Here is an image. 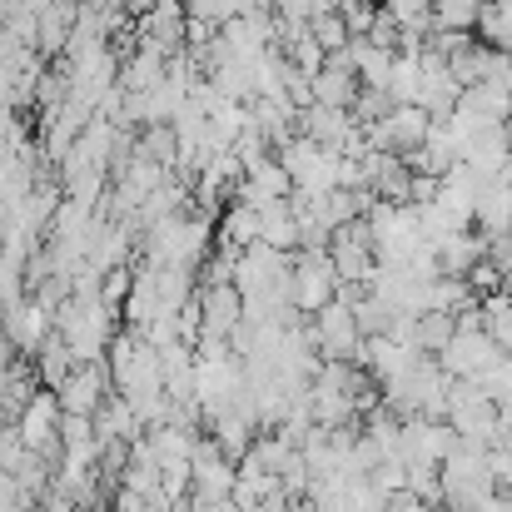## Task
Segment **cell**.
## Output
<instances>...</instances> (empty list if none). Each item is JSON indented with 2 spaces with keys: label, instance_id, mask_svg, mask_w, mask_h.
Wrapping results in <instances>:
<instances>
[{
  "label": "cell",
  "instance_id": "7",
  "mask_svg": "<svg viewBox=\"0 0 512 512\" xmlns=\"http://www.w3.org/2000/svg\"><path fill=\"white\" fill-rule=\"evenodd\" d=\"M234 493V463L219 453L214 438H199L189 453V498L194 503H229Z\"/></svg>",
  "mask_w": 512,
  "mask_h": 512
},
{
  "label": "cell",
  "instance_id": "6",
  "mask_svg": "<svg viewBox=\"0 0 512 512\" xmlns=\"http://www.w3.org/2000/svg\"><path fill=\"white\" fill-rule=\"evenodd\" d=\"M110 393H115V383H110L105 358H95V363H75V368L55 383L60 413H80V418H95V408H100Z\"/></svg>",
  "mask_w": 512,
  "mask_h": 512
},
{
  "label": "cell",
  "instance_id": "16",
  "mask_svg": "<svg viewBox=\"0 0 512 512\" xmlns=\"http://www.w3.org/2000/svg\"><path fill=\"white\" fill-rule=\"evenodd\" d=\"M348 309H353V324H358V334H363V339H378V334L388 329V319H393V309H388L383 299H373L368 289H363Z\"/></svg>",
  "mask_w": 512,
  "mask_h": 512
},
{
  "label": "cell",
  "instance_id": "9",
  "mask_svg": "<svg viewBox=\"0 0 512 512\" xmlns=\"http://www.w3.org/2000/svg\"><path fill=\"white\" fill-rule=\"evenodd\" d=\"M50 314L35 304V299H10V304H0V329H5V339L10 348H20V353H35L40 343L50 339Z\"/></svg>",
  "mask_w": 512,
  "mask_h": 512
},
{
  "label": "cell",
  "instance_id": "19",
  "mask_svg": "<svg viewBox=\"0 0 512 512\" xmlns=\"http://www.w3.org/2000/svg\"><path fill=\"white\" fill-rule=\"evenodd\" d=\"M309 30H314V40H319V50H324V55H339L343 45L353 40L339 10H329V15H314V20H309Z\"/></svg>",
  "mask_w": 512,
  "mask_h": 512
},
{
  "label": "cell",
  "instance_id": "10",
  "mask_svg": "<svg viewBox=\"0 0 512 512\" xmlns=\"http://www.w3.org/2000/svg\"><path fill=\"white\" fill-rule=\"evenodd\" d=\"M309 95L314 105H334V110H348L353 95H358V70L348 65V55H324V65L309 75Z\"/></svg>",
  "mask_w": 512,
  "mask_h": 512
},
{
  "label": "cell",
  "instance_id": "13",
  "mask_svg": "<svg viewBox=\"0 0 512 512\" xmlns=\"http://www.w3.org/2000/svg\"><path fill=\"white\" fill-rule=\"evenodd\" d=\"M75 368V353L65 348V339L60 334H50V339L35 348V378H40V388H55L65 373Z\"/></svg>",
  "mask_w": 512,
  "mask_h": 512
},
{
  "label": "cell",
  "instance_id": "11",
  "mask_svg": "<svg viewBox=\"0 0 512 512\" xmlns=\"http://www.w3.org/2000/svg\"><path fill=\"white\" fill-rule=\"evenodd\" d=\"M194 304H199V334H214V339H229L244 319V299L234 284H209Z\"/></svg>",
  "mask_w": 512,
  "mask_h": 512
},
{
  "label": "cell",
  "instance_id": "14",
  "mask_svg": "<svg viewBox=\"0 0 512 512\" xmlns=\"http://www.w3.org/2000/svg\"><path fill=\"white\" fill-rule=\"evenodd\" d=\"M453 329H458L453 314H443V309H423V314L413 319V348H418V353H438L443 343L453 339Z\"/></svg>",
  "mask_w": 512,
  "mask_h": 512
},
{
  "label": "cell",
  "instance_id": "1",
  "mask_svg": "<svg viewBox=\"0 0 512 512\" xmlns=\"http://www.w3.org/2000/svg\"><path fill=\"white\" fill-rule=\"evenodd\" d=\"M438 488H443V512H473L488 493H498L493 468H488V448L458 438L453 453L438 463Z\"/></svg>",
  "mask_w": 512,
  "mask_h": 512
},
{
  "label": "cell",
  "instance_id": "8",
  "mask_svg": "<svg viewBox=\"0 0 512 512\" xmlns=\"http://www.w3.org/2000/svg\"><path fill=\"white\" fill-rule=\"evenodd\" d=\"M314 324H309V343H314V353L319 358H348L353 363V353H358V324H353V309L343 304L339 294L319 309V314H309Z\"/></svg>",
  "mask_w": 512,
  "mask_h": 512
},
{
  "label": "cell",
  "instance_id": "4",
  "mask_svg": "<svg viewBox=\"0 0 512 512\" xmlns=\"http://www.w3.org/2000/svg\"><path fill=\"white\" fill-rule=\"evenodd\" d=\"M339 289V274H334V259L329 249H304L294 264H289V304L299 314H319Z\"/></svg>",
  "mask_w": 512,
  "mask_h": 512
},
{
  "label": "cell",
  "instance_id": "18",
  "mask_svg": "<svg viewBox=\"0 0 512 512\" xmlns=\"http://www.w3.org/2000/svg\"><path fill=\"white\" fill-rule=\"evenodd\" d=\"M478 10H483V0H433V25H443V30H468V25L478 20Z\"/></svg>",
  "mask_w": 512,
  "mask_h": 512
},
{
  "label": "cell",
  "instance_id": "21",
  "mask_svg": "<svg viewBox=\"0 0 512 512\" xmlns=\"http://www.w3.org/2000/svg\"><path fill=\"white\" fill-rule=\"evenodd\" d=\"M5 234H10V209L0 204V249H5Z\"/></svg>",
  "mask_w": 512,
  "mask_h": 512
},
{
  "label": "cell",
  "instance_id": "20",
  "mask_svg": "<svg viewBox=\"0 0 512 512\" xmlns=\"http://www.w3.org/2000/svg\"><path fill=\"white\" fill-rule=\"evenodd\" d=\"M488 468H493V483L512 493V448H488Z\"/></svg>",
  "mask_w": 512,
  "mask_h": 512
},
{
  "label": "cell",
  "instance_id": "2",
  "mask_svg": "<svg viewBox=\"0 0 512 512\" xmlns=\"http://www.w3.org/2000/svg\"><path fill=\"white\" fill-rule=\"evenodd\" d=\"M443 423H448L458 438L493 448V433H498V403L483 393V383H478V378H448Z\"/></svg>",
  "mask_w": 512,
  "mask_h": 512
},
{
  "label": "cell",
  "instance_id": "17",
  "mask_svg": "<svg viewBox=\"0 0 512 512\" xmlns=\"http://www.w3.org/2000/svg\"><path fill=\"white\" fill-rule=\"evenodd\" d=\"M398 30H428L433 25V0H383Z\"/></svg>",
  "mask_w": 512,
  "mask_h": 512
},
{
  "label": "cell",
  "instance_id": "12",
  "mask_svg": "<svg viewBox=\"0 0 512 512\" xmlns=\"http://www.w3.org/2000/svg\"><path fill=\"white\" fill-rule=\"evenodd\" d=\"M433 259H438V274H468L478 259H488V239L478 229H453L433 244Z\"/></svg>",
  "mask_w": 512,
  "mask_h": 512
},
{
  "label": "cell",
  "instance_id": "3",
  "mask_svg": "<svg viewBox=\"0 0 512 512\" xmlns=\"http://www.w3.org/2000/svg\"><path fill=\"white\" fill-rule=\"evenodd\" d=\"M453 443H458V433H453L443 418L413 413V418L398 423V448H393V458H398L403 468H438V463L453 453Z\"/></svg>",
  "mask_w": 512,
  "mask_h": 512
},
{
  "label": "cell",
  "instance_id": "5",
  "mask_svg": "<svg viewBox=\"0 0 512 512\" xmlns=\"http://www.w3.org/2000/svg\"><path fill=\"white\" fill-rule=\"evenodd\" d=\"M433 358H438V368L448 378H483L503 358V348L488 339V329H453V339L443 343Z\"/></svg>",
  "mask_w": 512,
  "mask_h": 512
},
{
  "label": "cell",
  "instance_id": "15",
  "mask_svg": "<svg viewBox=\"0 0 512 512\" xmlns=\"http://www.w3.org/2000/svg\"><path fill=\"white\" fill-rule=\"evenodd\" d=\"M388 100H393V105H413V100H418V55H393Z\"/></svg>",
  "mask_w": 512,
  "mask_h": 512
}]
</instances>
